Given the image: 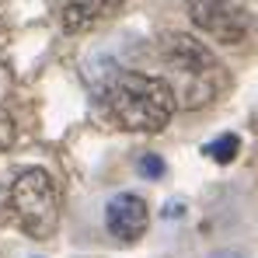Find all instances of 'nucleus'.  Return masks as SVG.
Instances as JSON below:
<instances>
[{
    "label": "nucleus",
    "instance_id": "obj_3",
    "mask_svg": "<svg viewBox=\"0 0 258 258\" xmlns=\"http://www.w3.org/2000/svg\"><path fill=\"white\" fill-rule=\"evenodd\" d=\"M0 223L45 241L59 227V188L45 168H21L0 188Z\"/></svg>",
    "mask_w": 258,
    "mask_h": 258
},
{
    "label": "nucleus",
    "instance_id": "obj_1",
    "mask_svg": "<svg viewBox=\"0 0 258 258\" xmlns=\"http://www.w3.org/2000/svg\"><path fill=\"white\" fill-rule=\"evenodd\" d=\"M101 115L126 133H161L174 115V94L161 77L119 70L101 87Z\"/></svg>",
    "mask_w": 258,
    "mask_h": 258
},
{
    "label": "nucleus",
    "instance_id": "obj_7",
    "mask_svg": "<svg viewBox=\"0 0 258 258\" xmlns=\"http://www.w3.org/2000/svg\"><path fill=\"white\" fill-rule=\"evenodd\" d=\"M237 150H241V140L234 136V133H227V136H216L213 143H206V157H213L216 164H230L234 157H237Z\"/></svg>",
    "mask_w": 258,
    "mask_h": 258
},
{
    "label": "nucleus",
    "instance_id": "obj_6",
    "mask_svg": "<svg viewBox=\"0 0 258 258\" xmlns=\"http://www.w3.org/2000/svg\"><path fill=\"white\" fill-rule=\"evenodd\" d=\"M122 4H126V0H67L63 14H59L63 32H70V35L91 32V28H98L101 21L115 18V14L122 11Z\"/></svg>",
    "mask_w": 258,
    "mask_h": 258
},
{
    "label": "nucleus",
    "instance_id": "obj_10",
    "mask_svg": "<svg viewBox=\"0 0 258 258\" xmlns=\"http://www.w3.org/2000/svg\"><path fill=\"white\" fill-rule=\"evenodd\" d=\"M216 258H241V255H234V251H230V255H216Z\"/></svg>",
    "mask_w": 258,
    "mask_h": 258
},
{
    "label": "nucleus",
    "instance_id": "obj_8",
    "mask_svg": "<svg viewBox=\"0 0 258 258\" xmlns=\"http://www.w3.org/2000/svg\"><path fill=\"white\" fill-rule=\"evenodd\" d=\"M11 143H14V119L0 108V154H4Z\"/></svg>",
    "mask_w": 258,
    "mask_h": 258
},
{
    "label": "nucleus",
    "instance_id": "obj_4",
    "mask_svg": "<svg viewBox=\"0 0 258 258\" xmlns=\"http://www.w3.org/2000/svg\"><path fill=\"white\" fill-rule=\"evenodd\" d=\"M192 25L223 45H237L248 35V14L234 0H188Z\"/></svg>",
    "mask_w": 258,
    "mask_h": 258
},
{
    "label": "nucleus",
    "instance_id": "obj_9",
    "mask_svg": "<svg viewBox=\"0 0 258 258\" xmlns=\"http://www.w3.org/2000/svg\"><path fill=\"white\" fill-rule=\"evenodd\" d=\"M140 171L150 174V178H161V174H164V161L154 157V154H147V157H140Z\"/></svg>",
    "mask_w": 258,
    "mask_h": 258
},
{
    "label": "nucleus",
    "instance_id": "obj_5",
    "mask_svg": "<svg viewBox=\"0 0 258 258\" xmlns=\"http://www.w3.org/2000/svg\"><path fill=\"white\" fill-rule=\"evenodd\" d=\"M147 223H150V213H147V203L140 196L119 192V196L108 199V206H105V227H108L112 237H119L126 244L129 241H140L143 230H147Z\"/></svg>",
    "mask_w": 258,
    "mask_h": 258
},
{
    "label": "nucleus",
    "instance_id": "obj_11",
    "mask_svg": "<svg viewBox=\"0 0 258 258\" xmlns=\"http://www.w3.org/2000/svg\"><path fill=\"white\" fill-rule=\"evenodd\" d=\"M0 32H4V11H0Z\"/></svg>",
    "mask_w": 258,
    "mask_h": 258
},
{
    "label": "nucleus",
    "instance_id": "obj_2",
    "mask_svg": "<svg viewBox=\"0 0 258 258\" xmlns=\"http://www.w3.org/2000/svg\"><path fill=\"white\" fill-rule=\"evenodd\" d=\"M161 70L178 108H203L230 87L227 67L192 35H168L161 42Z\"/></svg>",
    "mask_w": 258,
    "mask_h": 258
}]
</instances>
